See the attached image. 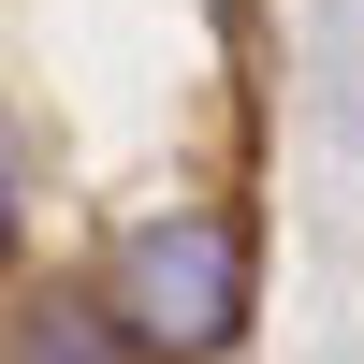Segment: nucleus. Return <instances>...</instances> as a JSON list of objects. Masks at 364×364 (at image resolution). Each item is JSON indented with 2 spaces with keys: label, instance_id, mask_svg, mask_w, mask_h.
<instances>
[{
  "label": "nucleus",
  "instance_id": "obj_2",
  "mask_svg": "<svg viewBox=\"0 0 364 364\" xmlns=\"http://www.w3.org/2000/svg\"><path fill=\"white\" fill-rule=\"evenodd\" d=\"M0 364H146L132 336H117V306H102V277H44V291H15L0 306Z\"/></svg>",
  "mask_w": 364,
  "mask_h": 364
},
{
  "label": "nucleus",
  "instance_id": "obj_1",
  "mask_svg": "<svg viewBox=\"0 0 364 364\" xmlns=\"http://www.w3.org/2000/svg\"><path fill=\"white\" fill-rule=\"evenodd\" d=\"M248 277H262L248 219H233V204H175V219H132V233H117L102 306H117V336H132L146 364H219L233 336H248V306H262Z\"/></svg>",
  "mask_w": 364,
  "mask_h": 364
},
{
  "label": "nucleus",
  "instance_id": "obj_3",
  "mask_svg": "<svg viewBox=\"0 0 364 364\" xmlns=\"http://www.w3.org/2000/svg\"><path fill=\"white\" fill-rule=\"evenodd\" d=\"M0 262H15V175H0Z\"/></svg>",
  "mask_w": 364,
  "mask_h": 364
}]
</instances>
